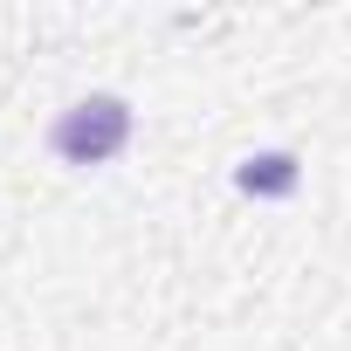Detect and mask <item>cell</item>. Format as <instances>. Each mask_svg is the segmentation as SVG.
Instances as JSON below:
<instances>
[{
	"label": "cell",
	"mask_w": 351,
	"mask_h": 351,
	"mask_svg": "<svg viewBox=\"0 0 351 351\" xmlns=\"http://www.w3.org/2000/svg\"><path fill=\"white\" fill-rule=\"evenodd\" d=\"M124 138H131V110H124V97H83L76 110L56 117V152L76 158V165H104V158H117Z\"/></svg>",
	"instance_id": "1"
}]
</instances>
